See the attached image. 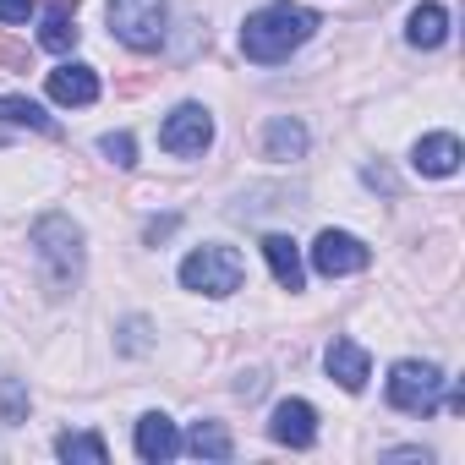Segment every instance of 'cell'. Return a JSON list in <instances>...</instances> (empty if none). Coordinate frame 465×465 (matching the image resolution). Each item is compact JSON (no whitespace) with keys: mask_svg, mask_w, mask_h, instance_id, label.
I'll use <instances>...</instances> for the list:
<instances>
[{"mask_svg":"<svg viewBox=\"0 0 465 465\" xmlns=\"http://www.w3.org/2000/svg\"><path fill=\"white\" fill-rule=\"evenodd\" d=\"M312 34H318V12H312V6H291V0H280V6H263V12L247 17V28H242V50H247V61L274 66V61H291Z\"/></svg>","mask_w":465,"mask_h":465,"instance_id":"cell-1","label":"cell"},{"mask_svg":"<svg viewBox=\"0 0 465 465\" xmlns=\"http://www.w3.org/2000/svg\"><path fill=\"white\" fill-rule=\"evenodd\" d=\"M34 252L45 263L50 296L77 291V280H83V230H77V219H66V213L34 219Z\"/></svg>","mask_w":465,"mask_h":465,"instance_id":"cell-2","label":"cell"},{"mask_svg":"<svg viewBox=\"0 0 465 465\" xmlns=\"http://www.w3.org/2000/svg\"><path fill=\"white\" fill-rule=\"evenodd\" d=\"M242 274H247V263H242L236 247H197L181 263V285L186 291H203V296H236L242 291Z\"/></svg>","mask_w":465,"mask_h":465,"instance_id":"cell-3","label":"cell"},{"mask_svg":"<svg viewBox=\"0 0 465 465\" xmlns=\"http://www.w3.org/2000/svg\"><path fill=\"white\" fill-rule=\"evenodd\" d=\"M170 23V0H110V34L132 50H159Z\"/></svg>","mask_w":465,"mask_h":465,"instance_id":"cell-4","label":"cell"},{"mask_svg":"<svg viewBox=\"0 0 465 465\" xmlns=\"http://www.w3.org/2000/svg\"><path fill=\"white\" fill-rule=\"evenodd\" d=\"M443 383H449V378H443L432 361H400V367L389 372V405H394V411H411V416H427V411H438Z\"/></svg>","mask_w":465,"mask_h":465,"instance_id":"cell-5","label":"cell"},{"mask_svg":"<svg viewBox=\"0 0 465 465\" xmlns=\"http://www.w3.org/2000/svg\"><path fill=\"white\" fill-rule=\"evenodd\" d=\"M208 143H213V115L203 104H175L159 126V148L170 153H203Z\"/></svg>","mask_w":465,"mask_h":465,"instance_id":"cell-6","label":"cell"},{"mask_svg":"<svg viewBox=\"0 0 465 465\" xmlns=\"http://www.w3.org/2000/svg\"><path fill=\"white\" fill-rule=\"evenodd\" d=\"M367 258H372V252H367L356 236H345V230H323V236L312 242V269H318V274H329V280L367 269Z\"/></svg>","mask_w":465,"mask_h":465,"instance_id":"cell-7","label":"cell"},{"mask_svg":"<svg viewBox=\"0 0 465 465\" xmlns=\"http://www.w3.org/2000/svg\"><path fill=\"white\" fill-rule=\"evenodd\" d=\"M269 438L285 443V449H312L318 438V411L307 400H280L274 405V421H269Z\"/></svg>","mask_w":465,"mask_h":465,"instance_id":"cell-8","label":"cell"},{"mask_svg":"<svg viewBox=\"0 0 465 465\" xmlns=\"http://www.w3.org/2000/svg\"><path fill=\"white\" fill-rule=\"evenodd\" d=\"M323 367H329V378H334L340 389H351V394H361L367 378H372V361H367V351H361L356 340H334L329 356H323Z\"/></svg>","mask_w":465,"mask_h":465,"instance_id":"cell-9","label":"cell"},{"mask_svg":"<svg viewBox=\"0 0 465 465\" xmlns=\"http://www.w3.org/2000/svg\"><path fill=\"white\" fill-rule=\"evenodd\" d=\"M175 449H181V432H175V421H170L164 411H148V416L137 421V460L159 465V460H170Z\"/></svg>","mask_w":465,"mask_h":465,"instance_id":"cell-10","label":"cell"},{"mask_svg":"<svg viewBox=\"0 0 465 465\" xmlns=\"http://www.w3.org/2000/svg\"><path fill=\"white\" fill-rule=\"evenodd\" d=\"M50 99L55 104H94L99 99V72L94 66H55L50 72Z\"/></svg>","mask_w":465,"mask_h":465,"instance_id":"cell-11","label":"cell"},{"mask_svg":"<svg viewBox=\"0 0 465 465\" xmlns=\"http://www.w3.org/2000/svg\"><path fill=\"white\" fill-rule=\"evenodd\" d=\"M263 153H269L274 164L302 159V153H307V126H302V121H291V115H274V121L263 126Z\"/></svg>","mask_w":465,"mask_h":465,"instance_id":"cell-12","label":"cell"},{"mask_svg":"<svg viewBox=\"0 0 465 465\" xmlns=\"http://www.w3.org/2000/svg\"><path fill=\"white\" fill-rule=\"evenodd\" d=\"M421 175H454L460 170V137L454 132H432L416 143V159H411Z\"/></svg>","mask_w":465,"mask_h":465,"instance_id":"cell-13","label":"cell"},{"mask_svg":"<svg viewBox=\"0 0 465 465\" xmlns=\"http://www.w3.org/2000/svg\"><path fill=\"white\" fill-rule=\"evenodd\" d=\"M263 258H269L280 291H302V285H307V269H302V252H296L291 236H263Z\"/></svg>","mask_w":465,"mask_h":465,"instance_id":"cell-14","label":"cell"},{"mask_svg":"<svg viewBox=\"0 0 465 465\" xmlns=\"http://www.w3.org/2000/svg\"><path fill=\"white\" fill-rule=\"evenodd\" d=\"M77 12H72V0H55V6L45 12V28H39V45L50 50V55H66V50H77Z\"/></svg>","mask_w":465,"mask_h":465,"instance_id":"cell-15","label":"cell"},{"mask_svg":"<svg viewBox=\"0 0 465 465\" xmlns=\"http://www.w3.org/2000/svg\"><path fill=\"white\" fill-rule=\"evenodd\" d=\"M405 39H411L416 50H438V45L449 39V12L432 6V0H421V6L411 12V23H405Z\"/></svg>","mask_w":465,"mask_h":465,"instance_id":"cell-16","label":"cell"},{"mask_svg":"<svg viewBox=\"0 0 465 465\" xmlns=\"http://www.w3.org/2000/svg\"><path fill=\"white\" fill-rule=\"evenodd\" d=\"M181 449L197 454V460H230V454H236V443H230V432L219 421H192V432H186Z\"/></svg>","mask_w":465,"mask_h":465,"instance_id":"cell-17","label":"cell"},{"mask_svg":"<svg viewBox=\"0 0 465 465\" xmlns=\"http://www.w3.org/2000/svg\"><path fill=\"white\" fill-rule=\"evenodd\" d=\"M55 454H61V460H88V465H104V460H110V449H104L99 432H61V438H55Z\"/></svg>","mask_w":465,"mask_h":465,"instance_id":"cell-18","label":"cell"},{"mask_svg":"<svg viewBox=\"0 0 465 465\" xmlns=\"http://www.w3.org/2000/svg\"><path fill=\"white\" fill-rule=\"evenodd\" d=\"M0 121L28 126V132H55V121H50L34 99H17V94H0Z\"/></svg>","mask_w":465,"mask_h":465,"instance_id":"cell-19","label":"cell"},{"mask_svg":"<svg viewBox=\"0 0 465 465\" xmlns=\"http://www.w3.org/2000/svg\"><path fill=\"white\" fill-rule=\"evenodd\" d=\"M0 421H6V427L28 421V389L17 378H0Z\"/></svg>","mask_w":465,"mask_h":465,"instance_id":"cell-20","label":"cell"},{"mask_svg":"<svg viewBox=\"0 0 465 465\" xmlns=\"http://www.w3.org/2000/svg\"><path fill=\"white\" fill-rule=\"evenodd\" d=\"M99 153H104V159H115L121 170H132V164H137V143H132V132H110V137H99Z\"/></svg>","mask_w":465,"mask_h":465,"instance_id":"cell-21","label":"cell"},{"mask_svg":"<svg viewBox=\"0 0 465 465\" xmlns=\"http://www.w3.org/2000/svg\"><path fill=\"white\" fill-rule=\"evenodd\" d=\"M115 345H121L126 356H143V351L153 345V340H148V318H126V323H121V340H115Z\"/></svg>","mask_w":465,"mask_h":465,"instance_id":"cell-22","label":"cell"},{"mask_svg":"<svg viewBox=\"0 0 465 465\" xmlns=\"http://www.w3.org/2000/svg\"><path fill=\"white\" fill-rule=\"evenodd\" d=\"M0 66L28 72V45H17V39H6V34H0Z\"/></svg>","mask_w":465,"mask_h":465,"instance_id":"cell-23","label":"cell"},{"mask_svg":"<svg viewBox=\"0 0 465 465\" xmlns=\"http://www.w3.org/2000/svg\"><path fill=\"white\" fill-rule=\"evenodd\" d=\"M175 224H181L175 213H164V219H148V230H143V242H148V247H159V242H170V236H175Z\"/></svg>","mask_w":465,"mask_h":465,"instance_id":"cell-24","label":"cell"},{"mask_svg":"<svg viewBox=\"0 0 465 465\" xmlns=\"http://www.w3.org/2000/svg\"><path fill=\"white\" fill-rule=\"evenodd\" d=\"M34 17V0H0V23H28Z\"/></svg>","mask_w":465,"mask_h":465,"instance_id":"cell-25","label":"cell"},{"mask_svg":"<svg viewBox=\"0 0 465 465\" xmlns=\"http://www.w3.org/2000/svg\"><path fill=\"white\" fill-rule=\"evenodd\" d=\"M0 143H6V132H0Z\"/></svg>","mask_w":465,"mask_h":465,"instance_id":"cell-26","label":"cell"}]
</instances>
